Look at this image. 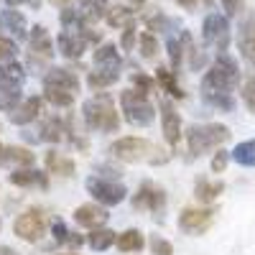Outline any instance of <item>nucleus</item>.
Masks as SVG:
<instances>
[{
	"instance_id": "a878e982",
	"label": "nucleus",
	"mask_w": 255,
	"mask_h": 255,
	"mask_svg": "<svg viewBox=\"0 0 255 255\" xmlns=\"http://www.w3.org/2000/svg\"><path fill=\"white\" fill-rule=\"evenodd\" d=\"M105 20H108L110 28H130L135 26V8L130 5H113L105 13Z\"/></svg>"
},
{
	"instance_id": "c03bdc74",
	"label": "nucleus",
	"mask_w": 255,
	"mask_h": 255,
	"mask_svg": "<svg viewBox=\"0 0 255 255\" xmlns=\"http://www.w3.org/2000/svg\"><path fill=\"white\" fill-rule=\"evenodd\" d=\"M174 3H179V5L186 8V10H194V8L199 5V0H174Z\"/></svg>"
},
{
	"instance_id": "7c9ffc66",
	"label": "nucleus",
	"mask_w": 255,
	"mask_h": 255,
	"mask_svg": "<svg viewBox=\"0 0 255 255\" xmlns=\"http://www.w3.org/2000/svg\"><path fill=\"white\" fill-rule=\"evenodd\" d=\"M0 20H3V26H8L13 33H15V38H26V15L20 13V10H15V8H10V10H5L3 15H0Z\"/></svg>"
},
{
	"instance_id": "f257e3e1",
	"label": "nucleus",
	"mask_w": 255,
	"mask_h": 255,
	"mask_svg": "<svg viewBox=\"0 0 255 255\" xmlns=\"http://www.w3.org/2000/svg\"><path fill=\"white\" fill-rule=\"evenodd\" d=\"M240 84V67L230 54H220L202 77V100L222 113L235 110V87Z\"/></svg>"
},
{
	"instance_id": "ddd939ff",
	"label": "nucleus",
	"mask_w": 255,
	"mask_h": 255,
	"mask_svg": "<svg viewBox=\"0 0 255 255\" xmlns=\"http://www.w3.org/2000/svg\"><path fill=\"white\" fill-rule=\"evenodd\" d=\"M28 49H31V61L33 64H44V61H49L56 51V46H54V38H51V33L44 28V26H36V28H31V36H28Z\"/></svg>"
},
{
	"instance_id": "7ed1b4c3",
	"label": "nucleus",
	"mask_w": 255,
	"mask_h": 255,
	"mask_svg": "<svg viewBox=\"0 0 255 255\" xmlns=\"http://www.w3.org/2000/svg\"><path fill=\"white\" fill-rule=\"evenodd\" d=\"M230 128L222 123H194L184 130V140L189 148L191 158H199L209 151H217L222 148V143L230 140Z\"/></svg>"
},
{
	"instance_id": "de8ad7c7",
	"label": "nucleus",
	"mask_w": 255,
	"mask_h": 255,
	"mask_svg": "<svg viewBox=\"0 0 255 255\" xmlns=\"http://www.w3.org/2000/svg\"><path fill=\"white\" fill-rule=\"evenodd\" d=\"M5 3H8L10 8H18V5H23V3H31V0H5Z\"/></svg>"
},
{
	"instance_id": "cd10ccee",
	"label": "nucleus",
	"mask_w": 255,
	"mask_h": 255,
	"mask_svg": "<svg viewBox=\"0 0 255 255\" xmlns=\"http://www.w3.org/2000/svg\"><path fill=\"white\" fill-rule=\"evenodd\" d=\"M26 82V67L20 61H5L0 64V84H8V87H20Z\"/></svg>"
},
{
	"instance_id": "2f4dec72",
	"label": "nucleus",
	"mask_w": 255,
	"mask_h": 255,
	"mask_svg": "<svg viewBox=\"0 0 255 255\" xmlns=\"http://www.w3.org/2000/svg\"><path fill=\"white\" fill-rule=\"evenodd\" d=\"M166 51H168V61H171V69L174 74H179V69H181V64H184V59H186V51H184V44H181V38H176V36H171L166 41Z\"/></svg>"
},
{
	"instance_id": "09e8293b",
	"label": "nucleus",
	"mask_w": 255,
	"mask_h": 255,
	"mask_svg": "<svg viewBox=\"0 0 255 255\" xmlns=\"http://www.w3.org/2000/svg\"><path fill=\"white\" fill-rule=\"evenodd\" d=\"M128 3H130V8H140V5L145 3V0H128Z\"/></svg>"
},
{
	"instance_id": "58836bf2",
	"label": "nucleus",
	"mask_w": 255,
	"mask_h": 255,
	"mask_svg": "<svg viewBox=\"0 0 255 255\" xmlns=\"http://www.w3.org/2000/svg\"><path fill=\"white\" fill-rule=\"evenodd\" d=\"M18 56V44L13 38H5V36H0V64H5V61H13Z\"/></svg>"
},
{
	"instance_id": "72a5a7b5",
	"label": "nucleus",
	"mask_w": 255,
	"mask_h": 255,
	"mask_svg": "<svg viewBox=\"0 0 255 255\" xmlns=\"http://www.w3.org/2000/svg\"><path fill=\"white\" fill-rule=\"evenodd\" d=\"M44 102H49L51 108H56V110H69L72 105H74V95H69V92H61V90H49V87H44Z\"/></svg>"
},
{
	"instance_id": "79ce46f5",
	"label": "nucleus",
	"mask_w": 255,
	"mask_h": 255,
	"mask_svg": "<svg viewBox=\"0 0 255 255\" xmlns=\"http://www.w3.org/2000/svg\"><path fill=\"white\" fill-rule=\"evenodd\" d=\"M135 44H138V31H135V26L123 28V36H120V49H123V51H133V49H135Z\"/></svg>"
},
{
	"instance_id": "37998d69",
	"label": "nucleus",
	"mask_w": 255,
	"mask_h": 255,
	"mask_svg": "<svg viewBox=\"0 0 255 255\" xmlns=\"http://www.w3.org/2000/svg\"><path fill=\"white\" fill-rule=\"evenodd\" d=\"M222 8H225V15L232 18V15H240L245 10V0H220Z\"/></svg>"
},
{
	"instance_id": "5fc2aeb1",
	"label": "nucleus",
	"mask_w": 255,
	"mask_h": 255,
	"mask_svg": "<svg viewBox=\"0 0 255 255\" xmlns=\"http://www.w3.org/2000/svg\"><path fill=\"white\" fill-rule=\"evenodd\" d=\"M0 227H3V222H0Z\"/></svg>"
},
{
	"instance_id": "0eeeda50",
	"label": "nucleus",
	"mask_w": 255,
	"mask_h": 255,
	"mask_svg": "<svg viewBox=\"0 0 255 255\" xmlns=\"http://www.w3.org/2000/svg\"><path fill=\"white\" fill-rule=\"evenodd\" d=\"M84 186H87L90 197L102 204V207H118L120 202H125L128 197V189L120 184V181H113V179H102V176H90L87 181H84Z\"/></svg>"
},
{
	"instance_id": "f8f14e48",
	"label": "nucleus",
	"mask_w": 255,
	"mask_h": 255,
	"mask_svg": "<svg viewBox=\"0 0 255 255\" xmlns=\"http://www.w3.org/2000/svg\"><path fill=\"white\" fill-rule=\"evenodd\" d=\"M74 222L79 225V227H84V230H97V227H105L108 225V220H110V215H108V207H102V204H97V202H87V204H79L77 209H74Z\"/></svg>"
},
{
	"instance_id": "5701e85b",
	"label": "nucleus",
	"mask_w": 255,
	"mask_h": 255,
	"mask_svg": "<svg viewBox=\"0 0 255 255\" xmlns=\"http://www.w3.org/2000/svg\"><path fill=\"white\" fill-rule=\"evenodd\" d=\"M222 191H225V184H222V181H212V179H207V176H199V179L194 181V197H197V202L204 204V207H209L212 202L222 194Z\"/></svg>"
},
{
	"instance_id": "9b49d317",
	"label": "nucleus",
	"mask_w": 255,
	"mask_h": 255,
	"mask_svg": "<svg viewBox=\"0 0 255 255\" xmlns=\"http://www.w3.org/2000/svg\"><path fill=\"white\" fill-rule=\"evenodd\" d=\"M158 115H161L163 140L168 143V148H179V143L184 138V123H181V115L174 108V102L171 100H161L158 102Z\"/></svg>"
},
{
	"instance_id": "412c9836",
	"label": "nucleus",
	"mask_w": 255,
	"mask_h": 255,
	"mask_svg": "<svg viewBox=\"0 0 255 255\" xmlns=\"http://www.w3.org/2000/svg\"><path fill=\"white\" fill-rule=\"evenodd\" d=\"M44 166H46V174H49V176H59V179H69V176H74V171H77V163H74L69 156L56 153L54 148H51V151H46Z\"/></svg>"
},
{
	"instance_id": "6ab92c4d",
	"label": "nucleus",
	"mask_w": 255,
	"mask_h": 255,
	"mask_svg": "<svg viewBox=\"0 0 255 255\" xmlns=\"http://www.w3.org/2000/svg\"><path fill=\"white\" fill-rule=\"evenodd\" d=\"M238 49L243 54V59H248L250 64H255V13H248L240 20L238 28Z\"/></svg>"
},
{
	"instance_id": "2eb2a0df",
	"label": "nucleus",
	"mask_w": 255,
	"mask_h": 255,
	"mask_svg": "<svg viewBox=\"0 0 255 255\" xmlns=\"http://www.w3.org/2000/svg\"><path fill=\"white\" fill-rule=\"evenodd\" d=\"M77 133L72 130V123L64 120L59 115H51L41 123V130H38V140H46V143H61V140H72Z\"/></svg>"
},
{
	"instance_id": "603ef678",
	"label": "nucleus",
	"mask_w": 255,
	"mask_h": 255,
	"mask_svg": "<svg viewBox=\"0 0 255 255\" xmlns=\"http://www.w3.org/2000/svg\"><path fill=\"white\" fill-rule=\"evenodd\" d=\"M0 26H3V20H0Z\"/></svg>"
},
{
	"instance_id": "aec40b11",
	"label": "nucleus",
	"mask_w": 255,
	"mask_h": 255,
	"mask_svg": "<svg viewBox=\"0 0 255 255\" xmlns=\"http://www.w3.org/2000/svg\"><path fill=\"white\" fill-rule=\"evenodd\" d=\"M36 163V153L26 145H3L0 153V166H10V168H31Z\"/></svg>"
},
{
	"instance_id": "ea45409f",
	"label": "nucleus",
	"mask_w": 255,
	"mask_h": 255,
	"mask_svg": "<svg viewBox=\"0 0 255 255\" xmlns=\"http://www.w3.org/2000/svg\"><path fill=\"white\" fill-rule=\"evenodd\" d=\"M148 248H151L153 255H174V245L168 243L166 238H158V235H151V240H148Z\"/></svg>"
},
{
	"instance_id": "dca6fc26",
	"label": "nucleus",
	"mask_w": 255,
	"mask_h": 255,
	"mask_svg": "<svg viewBox=\"0 0 255 255\" xmlns=\"http://www.w3.org/2000/svg\"><path fill=\"white\" fill-rule=\"evenodd\" d=\"M41 113H44V97H41V95H31V97L20 100V105L10 113V123L26 128V125L36 123L41 118Z\"/></svg>"
},
{
	"instance_id": "c9c22d12",
	"label": "nucleus",
	"mask_w": 255,
	"mask_h": 255,
	"mask_svg": "<svg viewBox=\"0 0 255 255\" xmlns=\"http://www.w3.org/2000/svg\"><path fill=\"white\" fill-rule=\"evenodd\" d=\"M130 87L138 90V92H143V95H151L158 84H156V77H148L143 72H133L130 74Z\"/></svg>"
},
{
	"instance_id": "473e14b6",
	"label": "nucleus",
	"mask_w": 255,
	"mask_h": 255,
	"mask_svg": "<svg viewBox=\"0 0 255 255\" xmlns=\"http://www.w3.org/2000/svg\"><path fill=\"white\" fill-rule=\"evenodd\" d=\"M20 87H8V84H0V113H13L20 105Z\"/></svg>"
},
{
	"instance_id": "6e6552de",
	"label": "nucleus",
	"mask_w": 255,
	"mask_h": 255,
	"mask_svg": "<svg viewBox=\"0 0 255 255\" xmlns=\"http://www.w3.org/2000/svg\"><path fill=\"white\" fill-rule=\"evenodd\" d=\"M217 207H184L179 212V230L186 235H204V232L215 225Z\"/></svg>"
},
{
	"instance_id": "393cba45",
	"label": "nucleus",
	"mask_w": 255,
	"mask_h": 255,
	"mask_svg": "<svg viewBox=\"0 0 255 255\" xmlns=\"http://www.w3.org/2000/svg\"><path fill=\"white\" fill-rule=\"evenodd\" d=\"M120 79V69H92L87 74V87L92 92H105V90H110L113 84H118Z\"/></svg>"
},
{
	"instance_id": "20e7f679",
	"label": "nucleus",
	"mask_w": 255,
	"mask_h": 255,
	"mask_svg": "<svg viewBox=\"0 0 255 255\" xmlns=\"http://www.w3.org/2000/svg\"><path fill=\"white\" fill-rule=\"evenodd\" d=\"M120 113L125 123H130L133 128H148L156 120V105L151 102L148 95L128 87L120 92Z\"/></svg>"
},
{
	"instance_id": "39448f33",
	"label": "nucleus",
	"mask_w": 255,
	"mask_h": 255,
	"mask_svg": "<svg viewBox=\"0 0 255 255\" xmlns=\"http://www.w3.org/2000/svg\"><path fill=\"white\" fill-rule=\"evenodd\" d=\"M108 151L115 161L140 163V161H151V153H156V145L143 135H123L115 143H110Z\"/></svg>"
},
{
	"instance_id": "4468645a",
	"label": "nucleus",
	"mask_w": 255,
	"mask_h": 255,
	"mask_svg": "<svg viewBox=\"0 0 255 255\" xmlns=\"http://www.w3.org/2000/svg\"><path fill=\"white\" fill-rule=\"evenodd\" d=\"M44 87H49V90H61V92H69V95L77 97L82 82H79V77H77L72 69H67V67H51V69L44 74Z\"/></svg>"
},
{
	"instance_id": "a211bd4d",
	"label": "nucleus",
	"mask_w": 255,
	"mask_h": 255,
	"mask_svg": "<svg viewBox=\"0 0 255 255\" xmlns=\"http://www.w3.org/2000/svg\"><path fill=\"white\" fill-rule=\"evenodd\" d=\"M8 184L18 186V189H49V174L46 171H38V168H13L8 174Z\"/></svg>"
},
{
	"instance_id": "49530a36",
	"label": "nucleus",
	"mask_w": 255,
	"mask_h": 255,
	"mask_svg": "<svg viewBox=\"0 0 255 255\" xmlns=\"http://www.w3.org/2000/svg\"><path fill=\"white\" fill-rule=\"evenodd\" d=\"M0 255H18V250H13L8 245H0Z\"/></svg>"
},
{
	"instance_id": "8fccbe9b",
	"label": "nucleus",
	"mask_w": 255,
	"mask_h": 255,
	"mask_svg": "<svg viewBox=\"0 0 255 255\" xmlns=\"http://www.w3.org/2000/svg\"><path fill=\"white\" fill-rule=\"evenodd\" d=\"M56 255H79V253H56Z\"/></svg>"
},
{
	"instance_id": "c756f323",
	"label": "nucleus",
	"mask_w": 255,
	"mask_h": 255,
	"mask_svg": "<svg viewBox=\"0 0 255 255\" xmlns=\"http://www.w3.org/2000/svg\"><path fill=\"white\" fill-rule=\"evenodd\" d=\"M230 156H232V161H235V163H240V166H245V168H255V138L240 140V143L230 151Z\"/></svg>"
},
{
	"instance_id": "4c0bfd02",
	"label": "nucleus",
	"mask_w": 255,
	"mask_h": 255,
	"mask_svg": "<svg viewBox=\"0 0 255 255\" xmlns=\"http://www.w3.org/2000/svg\"><path fill=\"white\" fill-rule=\"evenodd\" d=\"M240 97L245 102V108L250 113H255V77H248L243 82V87H240Z\"/></svg>"
},
{
	"instance_id": "c85d7f7f",
	"label": "nucleus",
	"mask_w": 255,
	"mask_h": 255,
	"mask_svg": "<svg viewBox=\"0 0 255 255\" xmlns=\"http://www.w3.org/2000/svg\"><path fill=\"white\" fill-rule=\"evenodd\" d=\"M84 238H87V245H90L92 250L105 253L108 248H113V245H115L118 232H113V230H108V227H97V230H90Z\"/></svg>"
},
{
	"instance_id": "1a4fd4ad",
	"label": "nucleus",
	"mask_w": 255,
	"mask_h": 255,
	"mask_svg": "<svg viewBox=\"0 0 255 255\" xmlns=\"http://www.w3.org/2000/svg\"><path fill=\"white\" fill-rule=\"evenodd\" d=\"M202 38H204L207 46H215L220 54H227V46H230V20H227V15L209 13L202 23Z\"/></svg>"
},
{
	"instance_id": "f704fd0d",
	"label": "nucleus",
	"mask_w": 255,
	"mask_h": 255,
	"mask_svg": "<svg viewBox=\"0 0 255 255\" xmlns=\"http://www.w3.org/2000/svg\"><path fill=\"white\" fill-rule=\"evenodd\" d=\"M138 46H140V56L143 59H156V54H158V36H153L151 31L138 33Z\"/></svg>"
},
{
	"instance_id": "4be33fe9",
	"label": "nucleus",
	"mask_w": 255,
	"mask_h": 255,
	"mask_svg": "<svg viewBox=\"0 0 255 255\" xmlns=\"http://www.w3.org/2000/svg\"><path fill=\"white\" fill-rule=\"evenodd\" d=\"M92 61H95L97 69H123V56L118 54V46L110 44V41L95 49Z\"/></svg>"
},
{
	"instance_id": "b1692460",
	"label": "nucleus",
	"mask_w": 255,
	"mask_h": 255,
	"mask_svg": "<svg viewBox=\"0 0 255 255\" xmlns=\"http://www.w3.org/2000/svg\"><path fill=\"white\" fill-rule=\"evenodd\" d=\"M156 84L171 97V100H186V92L181 90V84L176 79V74L168 67H156Z\"/></svg>"
},
{
	"instance_id": "bb28decb",
	"label": "nucleus",
	"mask_w": 255,
	"mask_h": 255,
	"mask_svg": "<svg viewBox=\"0 0 255 255\" xmlns=\"http://www.w3.org/2000/svg\"><path fill=\"white\" fill-rule=\"evenodd\" d=\"M115 248L120 253H140L145 248V235H143L140 230L130 227V230H125V232H120V235H118Z\"/></svg>"
},
{
	"instance_id": "423d86ee",
	"label": "nucleus",
	"mask_w": 255,
	"mask_h": 255,
	"mask_svg": "<svg viewBox=\"0 0 255 255\" xmlns=\"http://www.w3.org/2000/svg\"><path fill=\"white\" fill-rule=\"evenodd\" d=\"M46 230H49V220H46V212L41 209V207L23 209L15 217V222H13V232L23 243H31V245H36L41 238H44Z\"/></svg>"
},
{
	"instance_id": "a18cd8bd",
	"label": "nucleus",
	"mask_w": 255,
	"mask_h": 255,
	"mask_svg": "<svg viewBox=\"0 0 255 255\" xmlns=\"http://www.w3.org/2000/svg\"><path fill=\"white\" fill-rule=\"evenodd\" d=\"M49 3H51V5H56V8H61V10H64V8H69V5H72V0H49Z\"/></svg>"
},
{
	"instance_id": "e433bc0d",
	"label": "nucleus",
	"mask_w": 255,
	"mask_h": 255,
	"mask_svg": "<svg viewBox=\"0 0 255 255\" xmlns=\"http://www.w3.org/2000/svg\"><path fill=\"white\" fill-rule=\"evenodd\" d=\"M230 161H232L230 151H225V148H217L215 156H212V161H209L212 174H225V168H227V163H230Z\"/></svg>"
},
{
	"instance_id": "9d476101",
	"label": "nucleus",
	"mask_w": 255,
	"mask_h": 255,
	"mask_svg": "<svg viewBox=\"0 0 255 255\" xmlns=\"http://www.w3.org/2000/svg\"><path fill=\"white\" fill-rule=\"evenodd\" d=\"M133 209L138 212H151V215H163V209L168 204V197L161 186H156L153 181H143L138 186V191L133 194Z\"/></svg>"
},
{
	"instance_id": "f03ea898",
	"label": "nucleus",
	"mask_w": 255,
	"mask_h": 255,
	"mask_svg": "<svg viewBox=\"0 0 255 255\" xmlns=\"http://www.w3.org/2000/svg\"><path fill=\"white\" fill-rule=\"evenodd\" d=\"M82 120L87 125V130H97V133H118L120 130V115H118V108L108 92H97L95 97L84 100Z\"/></svg>"
},
{
	"instance_id": "3c124183",
	"label": "nucleus",
	"mask_w": 255,
	"mask_h": 255,
	"mask_svg": "<svg viewBox=\"0 0 255 255\" xmlns=\"http://www.w3.org/2000/svg\"><path fill=\"white\" fill-rule=\"evenodd\" d=\"M0 153H3V143H0Z\"/></svg>"
},
{
	"instance_id": "f3484780",
	"label": "nucleus",
	"mask_w": 255,
	"mask_h": 255,
	"mask_svg": "<svg viewBox=\"0 0 255 255\" xmlns=\"http://www.w3.org/2000/svg\"><path fill=\"white\" fill-rule=\"evenodd\" d=\"M87 46H90V44H87V38L82 36V31H64V28H61V33L56 36V49H59V54H61L64 59L79 61Z\"/></svg>"
},
{
	"instance_id": "a19ab883",
	"label": "nucleus",
	"mask_w": 255,
	"mask_h": 255,
	"mask_svg": "<svg viewBox=\"0 0 255 255\" xmlns=\"http://www.w3.org/2000/svg\"><path fill=\"white\" fill-rule=\"evenodd\" d=\"M51 235H54V240H56V245H67L69 243V235L72 232L67 230V225H64V220H54V225H51Z\"/></svg>"
},
{
	"instance_id": "864d4df0",
	"label": "nucleus",
	"mask_w": 255,
	"mask_h": 255,
	"mask_svg": "<svg viewBox=\"0 0 255 255\" xmlns=\"http://www.w3.org/2000/svg\"><path fill=\"white\" fill-rule=\"evenodd\" d=\"M0 128H3V123H0Z\"/></svg>"
},
{
	"instance_id": "6e6d98bb",
	"label": "nucleus",
	"mask_w": 255,
	"mask_h": 255,
	"mask_svg": "<svg viewBox=\"0 0 255 255\" xmlns=\"http://www.w3.org/2000/svg\"><path fill=\"white\" fill-rule=\"evenodd\" d=\"M204 3H209V0H204Z\"/></svg>"
}]
</instances>
